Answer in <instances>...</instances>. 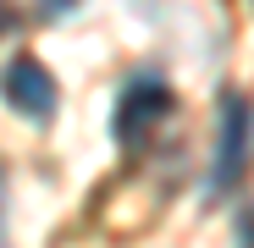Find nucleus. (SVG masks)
I'll use <instances>...</instances> for the list:
<instances>
[{"label":"nucleus","mask_w":254,"mask_h":248,"mask_svg":"<svg viewBox=\"0 0 254 248\" xmlns=\"http://www.w3.org/2000/svg\"><path fill=\"white\" fill-rule=\"evenodd\" d=\"M0 94H6V105H11L17 116L39 121V127H45V121L56 116V105H61V89H56L50 66L33 61V55H17L6 72H0Z\"/></svg>","instance_id":"1"},{"label":"nucleus","mask_w":254,"mask_h":248,"mask_svg":"<svg viewBox=\"0 0 254 248\" xmlns=\"http://www.w3.org/2000/svg\"><path fill=\"white\" fill-rule=\"evenodd\" d=\"M166 110H172V89H166V83H155V77L127 83V94H122V105H116V116H111L116 144H138Z\"/></svg>","instance_id":"2"},{"label":"nucleus","mask_w":254,"mask_h":248,"mask_svg":"<svg viewBox=\"0 0 254 248\" xmlns=\"http://www.w3.org/2000/svg\"><path fill=\"white\" fill-rule=\"evenodd\" d=\"M243 154H249V105L238 94L221 99V149H216V188H232L243 171Z\"/></svg>","instance_id":"3"},{"label":"nucleus","mask_w":254,"mask_h":248,"mask_svg":"<svg viewBox=\"0 0 254 248\" xmlns=\"http://www.w3.org/2000/svg\"><path fill=\"white\" fill-rule=\"evenodd\" d=\"M28 6H33V11H45V17H61V11L77 6V0H28Z\"/></svg>","instance_id":"4"},{"label":"nucleus","mask_w":254,"mask_h":248,"mask_svg":"<svg viewBox=\"0 0 254 248\" xmlns=\"http://www.w3.org/2000/svg\"><path fill=\"white\" fill-rule=\"evenodd\" d=\"M0 232H6V165H0Z\"/></svg>","instance_id":"5"}]
</instances>
